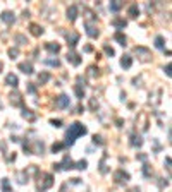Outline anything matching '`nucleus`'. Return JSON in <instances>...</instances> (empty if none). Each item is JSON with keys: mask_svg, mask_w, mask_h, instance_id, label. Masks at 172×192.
<instances>
[{"mask_svg": "<svg viewBox=\"0 0 172 192\" xmlns=\"http://www.w3.org/2000/svg\"><path fill=\"white\" fill-rule=\"evenodd\" d=\"M131 192H139V189H138V187H134V189H131Z\"/></svg>", "mask_w": 172, "mask_h": 192, "instance_id": "obj_37", "label": "nucleus"}, {"mask_svg": "<svg viewBox=\"0 0 172 192\" xmlns=\"http://www.w3.org/2000/svg\"><path fill=\"white\" fill-rule=\"evenodd\" d=\"M76 17H78V7H76V5H71V7L67 9V19L71 22H74Z\"/></svg>", "mask_w": 172, "mask_h": 192, "instance_id": "obj_11", "label": "nucleus"}, {"mask_svg": "<svg viewBox=\"0 0 172 192\" xmlns=\"http://www.w3.org/2000/svg\"><path fill=\"white\" fill-rule=\"evenodd\" d=\"M23 117H24V118H28L29 122H33L34 118H36V115H34L31 110H23Z\"/></svg>", "mask_w": 172, "mask_h": 192, "instance_id": "obj_20", "label": "nucleus"}, {"mask_svg": "<svg viewBox=\"0 0 172 192\" xmlns=\"http://www.w3.org/2000/svg\"><path fill=\"white\" fill-rule=\"evenodd\" d=\"M11 103L14 105V107H23V98H21L19 93H12L11 94Z\"/></svg>", "mask_w": 172, "mask_h": 192, "instance_id": "obj_10", "label": "nucleus"}, {"mask_svg": "<svg viewBox=\"0 0 172 192\" xmlns=\"http://www.w3.org/2000/svg\"><path fill=\"white\" fill-rule=\"evenodd\" d=\"M120 65H122L124 69H129V67L133 65V59H131V55H124L122 59H120Z\"/></svg>", "mask_w": 172, "mask_h": 192, "instance_id": "obj_13", "label": "nucleus"}, {"mask_svg": "<svg viewBox=\"0 0 172 192\" xmlns=\"http://www.w3.org/2000/svg\"><path fill=\"white\" fill-rule=\"evenodd\" d=\"M81 57H79V53H76V52H69L67 53V62L69 63H72V65H79L81 63Z\"/></svg>", "mask_w": 172, "mask_h": 192, "instance_id": "obj_5", "label": "nucleus"}, {"mask_svg": "<svg viewBox=\"0 0 172 192\" xmlns=\"http://www.w3.org/2000/svg\"><path fill=\"white\" fill-rule=\"evenodd\" d=\"M103 50H105V53H107L109 57H112V55H114V50L109 46V45H105V46H103Z\"/></svg>", "mask_w": 172, "mask_h": 192, "instance_id": "obj_32", "label": "nucleus"}, {"mask_svg": "<svg viewBox=\"0 0 172 192\" xmlns=\"http://www.w3.org/2000/svg\"><path fill=\"white\" fill-rule=\"evenodd\" d=\"M165 74H167V76H169V77H170V63H169V65H167V67H165Z\"/></svg>", "mask_w": 172, "mask_h": 192, "instance_id": "obj_35", "label": "nucleus"}, {"mask_svg": "<svg viewBox=\"0 0 172 192\" xmlns=\"http://www.w3.org/2000/svg\"><path fill=\"white\" fill-rule=\"evenodd\" d=\"M120 7H122L120 2H110V11H112V12H117Z\"/></svg>", "mask_w": 172, "mask_h": 192, "instance_id": "obj_29", "label": "nucleus"}, {"mask_svg": "<svg viewBox=\"0 0 172 192\" xmlns=\"http://www.w3.org/2000/svg\"><path fill=\"white\" fill-rule=\"evenodd\" d=\"M2 69H4V63L0 62V72H2Z\"/></svg>", "mask_w": 172, "mask_h": 192, "instance_id": "obj_38", "label": "nucleus"}, {"mask_svg": "<svg viewBox=\"0 0 172 192\" xmlns=\"http://www.w3.org/2000/svg\"><path fill=\"white\" fill-rule=\"evenodd\" d=\"M0 19H2L4 22H7V24H12V22L16 21L14 14H12L11 11H5V12H2V15H0Z\"/></svg>", "mask_w": 172, "mask_h": 192, "instance_id": "obj_7", "label": "nucleus"}, {"mask_svg": "<svg viewBox=\"0 0 172 192\" xmlns=\"http://www.w3.org/2000/svg\"><path fill=\"white\" fill-rule=\"evenodd\" d=\"M55 105H57V108L64 110V108H69V105H71V100H69V96H67V94H60L59 98H57Z\"/></svg>", "mask_w": 172, "mask_h": 192, "instance_id": "obj_3", "label": "nucleus"}, {"mask_svg": "<svg viewBox=\"0 0 172 192\" xmlns=\"http://www.w3.org/2000/svg\"><path fill=\"white\" fill-rule=\"evenodd\" d=\"M28 91H29L31 94H34V93H36V89H34V86H33V84H29V86H28Z\"/></svg>", "mask_w": 172, "mask_h": 192, "instance_id": "obj_34", "label": "nucleus"}, {"mask_svg": "<svg viewBox=\"0 0 172 192\" xmlns=\"http://www.w3.org/2000/svg\"><path fill=\"white\" fill-rule=\"evenodd\" d=\"M29 33L33 34V36H41V34H43V29H41L38 24H31V26H29Z\"/></svg>", "mask_w": 172, "mask_h": 192, "instance_id": "obj_14", "label": "nucleus"}, {"mask_svg": "<svg viewBox=\"0 0 172 192\" xmlns=\"http://www.w3.org/2000/svg\"><path fill=\"white\" fill-rule=\"evenodd\" d=\"M165 163H167V168L170 170V158H167V159H165Z\"/></svg>", "mask_w": 172, "mask_h": 192, "instance_id": "obj_36", "label": "nucleus"}, {"mask_svg": "<svg viewBox=\"0 0 172 192\" xmlns=\"http://www.w3.org/2000/svg\"><path fill=\"white\" fill-rule=\"evenodd\" d=\"M93 142H95V144H102L103 141H102V137H100V136H95V137H93Z\"/></svg>", "mask_w": 172, "mask_h": 192, "instance_id": "obj_33", "label": "nucleus"}, {"mask_svg": "<svg viewBox=\"0 0 172 192\" xmlns=\"http://www.w3.org/2000/svg\"><path fill=\"white\" fill-rule=\"evenodd\" d=\"M131 144L134 146V148H136V146L139 148V146L143 144V139H141V136H133V137H131Z\"/></svg>", "mask_w": 172, "mask_h": 192, "instance_id": "obj_21", "label": "nucleus"}, {"mask_svg": "<svg viewBox=\"0 0 172 192\" xmlns=\"http://www.w3.org/2000/svg\"><path fill=\"white\" fill-rule=\"evenodd\" d=\"M45 48L48 50V52H52V53H59L60 52V45H57V43H47Z\"/></svg>", "mask_w": 172, "mask_h": 192, "instance_id": "obj_16", "label": "nucleus"}, {"mask_svg": "<svg viewBox=\"0 0 172 192\" xmlns=\"http://www.w3.org/2000/svg\"><path fill=\"white\" fill-rule=\"evenodd\" d=\"M112 24H114V26H115V28H119V29H124V28H126V24H127V22L124 21V19H115V21H114Z\"/></svg>", "mask_w": 172, "mask_h": 192, "instance_id": "obj_23", "label": "nucleus"}, {"mask_svg": "<svg viewBox=\"0 0 172 192\" xmlns=\"http://www.w3.org/2000/svg\"><path fill=\"white\" fill-rule=\"evenodd\" d=\"M5 84H7V86H12V88H17V84H19L17 76H14V74H7V77H5Z\"/></svg>", "mask_w": 172, "mask_h": 192, "instance_id": "obj_8", "label": "nucleus"}, {"mask_svg": "<svg viewBox=\"0 0 172 192\" xmlns=\"http://www.w3.org/2000/svg\"><path fill=\"white\" fill-rule=\"evenodd\" d=\"M127 14H129V17H138V14H139V9H138V5H131V7L127 9Z\"/></svg>", "mask_w": 172, "mask_h": 192, "instance_id": "obj_17", "label": "nucleus"}, {"mask_svg": "<svg viewBox=\"0 0 172 192\" xmlns=\"http://www.w3.org/2000/svg\"><path fill=\"white\" fill-rule=\"evenodd\" d=\"M38 81H40V84H45V82L50 81V74L48 72H41L40 76H38Z\"/></svg>", "mask_w": 172, "mask_h": 192, "instance_id": "obj_19", "label": "nucleus"}, {"mask_svg": "<svg viewBox=\"0 0 172 192\" xmlns=\"http://www.w3.org/2000/svg\"><path fill=\"white\" fill-rule=\"evenodd\" d=\"M114 40H115L119 45H122V46H126V45H127V43H126V41H127V40H126V36H124V34L120 33V31H117V33L114 34Z\"/></svg>", "mask_w": 172, "mask_h": 192, "instance_id": "obj_15", "label": "nucleus"}, {"mask_svg": "<svg viewBox=\"0 0 172 192\" xmlns=\"http://www.w3.org/2000/svg\"><path fill=\"white\" fill-rule=\"evenodd\" d=\"M17 55H19V50H17V48H11V50H9V57H11V59H16Z\"/></svg>", "mask_w": 172, "mask_h": 192, "instance_id": "obj_30", "label": "nucleus"}, {"mask_svg": "<svg viewBox=\"0 0 172 192\" xmlns=\"http://www.w3.org/2000/svg\"><path fill=\"white\" fill-rule=\"evenodd\" d=\"M67 41H69L71 46H76L78 41H79V36H78V34H74V33H71V34H67Z\"/></svg>", "mask_w": 172, "mask_h": 192, "instance_id": "obj_18", "label": "nucleus"}, {"mask_svg": "<svg viewBox=\"0 0 172 192\" xmlns=\"http://www.w3.org/2000/svg\"><path fill=\"white\" fill-rule=\"evenodd\" d=\"M164 36H157V38H155V46H157V48H164Z\"/></svg>", "mask_w": 172, "mask_h": 192, "instance_id": "obj_27", "label": "nucleus"}, {"mask_svg": "<svg viewBox=\"0 0 172 192\" xmlns=\"http://www.w3.org/2000/svg\"><path fill=\"white\" fill-rule=\"evenodd\" d=\"M0 184H2V190H4V192H11V185H9L7 178H2V180H0Z\"/></svg>", "mask_w": 172, "mask_h": 192, "instance_id": "obj_25", "label": "nucleus"}, {"mask_svg": "<svg viewBox=\"0 0 172 192\" xmlns=\"http://www.w3.org/2000/svg\"><path fill=\"white\" fill-rule=\"evenodd\" d=\"M86 166H88V161H86V159H81V161H78L74 165V168H78V170H84Z\"/></svg>", "mask_w": 172, "mask_h": 192, "instance_id": "obj_26", "label": "nucleus"}, {"mask_svg": "<svg viewBox=\"0 0 172 192\" xmlns=\"http://www.w3.org/2000/svg\"><path fill=\"white\" fill-rule=\"evenodd\" d=\"M50 124H52L53 127H62V120H59V118H52V120H50Z\"/></svg>", "mask_w": 172, "mask_h": 192, "instance_id": "obj_31", "label": "nucleus"}, {"mask_svg": "<svg viewBox=\"0 0 172 192\" xmlns=\"http://www.w3.org/2000/svg\"><path fill=\"white\" fill-rule=\"evenodd\" d=\"M33 151L31 153H34V155H43V149H45V146H43V142H40V141H34L33 142Z\"/></svg>", "mask_w": 172, "mask_h": 192, "instance_id": "obj_12", "label": "nucleus"}, {"mask_svg": "<svg viewBox=\"0 0 172 192\" xmlns=\"http://www.w3.org/2000/svg\"><path fill=\"white\" fill-rule=\"evenodd\" d=\"M41 178L43 180H40V184H38L40 190H47V189H50L53 185V177L50 173H41Z\"/></svg>", "mask_w": 172, "mask_h": 192, "instance_id": "obj_2", "label": "nucleus"}, {"mask_svg": "<svg viewBox=\"0 0 172 192\" xmlns=\"http://www.w3.org/2000/svg\"><path fill=\"white\" fill-rule=\"evenodd\" d=\"M114 180H115L117 184H126V182L129 180V173L124 170H117L115 173H114Z\"/></svg>", "mask_w": 172, "mask_h": 192, "instance_id": "obj_4", "label": "nucleus"}, {"mask_svg": "<svg viewBox=\"0 0 172 192\" xmlns=\"http://www.w3.org/2000/svg\"><path fill=\"white\" fill-rule=\"evenodd\" d=\"M19 70H23L24 74H33V63L21 62V63H19Z\"/></svg>", "mask_w": 172, "mask_h": 192, "instance_id": "obj_9", "label": "nucleus"}, {"mask_svg": "<svg viewBox=\"0 0 172 192\" xmlns=\"http://www.w3.org/2000/svg\"><path fill=\"white\" fill-rule=\"evenodd\" d=\"M45 63H47V65H53V67H59V65H60L59 59H47Z\"/></svg>", "mask_w": 172, "mask_h": 192, "instance_id": "obj_28", "label": "nucleus"}, {"mask_svg": "<svg viewBox=\"0 0 172 192\" xmlns=\"http://www.w3.org/2000/svg\"><path fill=\"white\" fill-rule=\"evenodd\" d=\"M86 132H88V130H86V127L83 125V124L74 122L72 125H69V130H67V134H66V142H64V144L72 146V144H74V141L78 139L79 136H84Z\"/></svg>", "mask_w": 172, "mask_h": 192, "instance_id": "obj_1", "label": "nucleus"}, {"mask_svg": "<svg viewBox=\"0 0 172 192\" xmlns=\"http://www.w3.org/2000/svg\"><path fill=\"white\" fill-rule=\"evenodd\" d=\"M64 148H66V144H64V142H55V144L52 146V151H53V153H59V151H62Z\"/></svg>", "mask_w": 172, "mask_h": 192, "instance_id": "obj_24", "label": "nucleus"}, {"mask_svg": "<svg viewBox=\"0 0 172 192\" xmlns=\"http://www.w3.org/2000/svg\"><path fill=\"white\" fill-rule=\"evenodd\" d=\"M84 28H86V34H88L90 38H97L98 34H100V31H98L95 26H91L90 22H86V24H84Z\"/></svg>", "mask_w": 172, "mask_h": 192, "instance_id": "obj_6", "label": "nucleus"}, {"mask_svg": "<svg viewBox=\"0 0 172 192\" xmlns=\"http://www.w3.org/2000/svg\"><path fill=\"white\" fill-rule=\"evenodd\" d=\"M0 108H2V103H0Z\"/></svg>", "mask_w": 172, "mask_h": 192, "instance_id": "obj_39", "label": "nucleus"}, {"mask_svg": "<svg viewBox=\"0 0 172 192\" xmlns=\"http://www.w3.org/2000/svg\"><path fill=\"white\" fill-rule=\"evenodd\" d=\"M81 86L83 84H78L74 88V93H76V96H78L79 100H83V98H84V89H81Z\"/></svg>", "mask_w": 172, "mask_h": 192, "instance_id": "obj_22", "label": "nucleus"}]
</instances>
